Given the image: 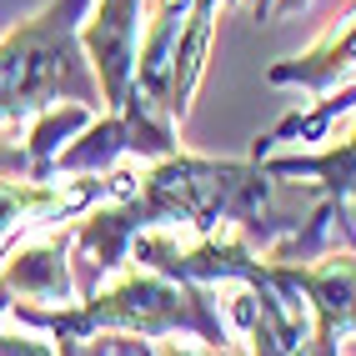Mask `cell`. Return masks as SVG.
Segmentation results:
<instances>
[{
  "mask_svg": "<svg viewBox=\"0 0 356 356\" xmlns=\"http://www.w3.org/2000/svg\"><path fill=\"white\" fill-rule=\"evenodd\" d=\"M271 86H296L312 101L337 96L341 86H356V0L331 20V31L312 45L306 56H291L266 70Z\"/></svg>",
  "mask_w": 356,
  "mask_h": 356,
  "instance_id": "7",
  "label": "cell"
},
{
  "mask_svg": "<svg viewBox=\"0 0 356 356\" xmlns=\"http://www.w3.org/2000/svg\"><path fill=\"white\" fill-rule=\"evenodd\" d=\"M186 20H191V0H156L146 31H140V56H136V81L126 106L156 115V121H171V81H176V51L186 35Z\"/></svg>",
  "mask_w": 356,
  "mask_h": 356,
  "instance_id": "6",
  "label": "cell"
},
{
  "mask_svg": "<svg viewBox=\"0 0 356 356\" xmlns=\"http://www.w3.org/2000/svg\"><path fill=\"white\" fill-rule=\"evenodd\" d=\"M140 31H146V6L140 0H90V10L81 20V51L101 81L106 111H121L131 101Z\"/></svg>",
  "mask_w": 356,
  "mask_h": 356,
  "instance_id": "4",
  "label": "cell"
},
{
  "mask_svg": "<svg viewBox=\"0 0 356 356\" xmlns=\"http://www.w3.org/2000/svg\"><path fill=\"white\" fill-rule=\"evenodd\" d=\"M306 6H312V0H271L266 15H271V20H286V15H301Z\"/></svg>",
  "mask_w": 356,
  "mask_h": 356,
  "instance_id": "11",
  "label": "cell"
},
{
  "mask_svg": "<svg viewBox=\"0 0 356 356\" xmlns=\"http://www.w3.org/2000/svg\"><path fill=\"white\" fill-rule=\"evenodd\" d=\"M26 326H45L60 337V356H76V346L96 341L101 331H121V337H196L211 346H226V321L211 301V286H191V281H171L151 266L121 271L81 306H60V312H15Z\"/></svg>",
  "mask_w": 356,
  "mask_h": 356,
  "instance_id": "2",
  "label": "cell"
},
{
  "mask_svg": "<svg viewBox=\"0 0 356 356\" xmlns=\"http://www.w3.org/2000/svg\"><path fill=\"white\" fill-rule=\"evenodd\" d=\"M90 0H51L45 10L0 40V126L31 121L51 106H106L101 81L81 51V20Z\"/></svg>",
  "mask_w": 356,
  "mask_h": 356,
  "instance_id": "3",
  "label": "cell"
},
{
  "mask_svg": "<svg viewBox=\"0 0 356 356\" xmlns=\"http://www.w3.org/2000/svg\"><path fill=\"white\" fill-rule=\"evenodd\" d=\"M271 186L266 165L251 161H211V156H165L136 181V191L115 206H90L76 221L81 256L101 276L131 261V241L140 231H176V236H211V231H256L266 221Z\"/></svg>",
  "mask_w": 356,
  "mask_h": 356,
  "instance_id": "1",
  "label": "cell"
},
{
  "mask_svg": "<svg viewBox=\"0 0 356 356\" xmlns=\"http://www.w3.org/2000/svg\"><path fill=\"white\" fill-rule=\"evenodd\" d=\"M341 111H356V86H341L337 96L316 101L306 115L296 111V115H286V121H276L266 136H256V151H251V156H256V161H261V156H271V146H276V140H312L316 131H326L331 121H337Z\"/></svg>",
  "mask_w": 356,
  "mask_h": 356,
  "instance_id": "9",
  "label": "cell"
},
{
  "mask_svg": "<svg viewBox=\"0 0 356 356\" xmlns=\"http://www.w3.org/2000/svg\"><path fill=\"white\" fill-rule=\"evenodd\" d=\"M346 211H351V216H356V196H351V201H346ZM351 226H356V221H351Z\"/></svg>",
  "mask_w": 356,
  "mask_h": 356,
  "instance_id": "12",
  "label": "cell"
},
{
  "mask_svg": "<svg viewBox=\"0 0 356 356\" xmlns=\"http://www.w3.org/2000/svg\"><path fill=\"white\" fill-rule=\"evenodd\" d=\"M0 176H31L26 146H0Z\"/></svg>",
  "mask_w": 356,
  "mask_h": 356,
  "instance_id": "10",
  "label": "cell"
},
{
  "mask_svg": "<svg viewBox=\"0 0 356 356\" xmlns=\"http://www.w3.org/2000/svg\"><path fill=\"white\" fill-rule=\"evenodd\" d=\"M261 165H266V176H312L326 191V201L346 206L356 196V121H351L346 140H337V146L296 151V156H261Z\"/></svg>",
  "mask_w": 356,
  "mask_h": 356,
  "instance_id": "8",
  "label": "cell"
},
{
  "mask_svg": "<svg viewBox=\"0 0 356 356\" xmlns=\"http://www.w3.org/2000/svg\"><path fill=\"white\" fill-rule=\"evenodd\" d=\"M266 266L306 301L316 337H331V341L356 337V246L316 251L306 261H271L266 256Z\"/></svg>",
  "mask_w": 356,
  "mask_h": 356,
  "instance_id": "5",
  "label": "cell"
}]
</instances>
